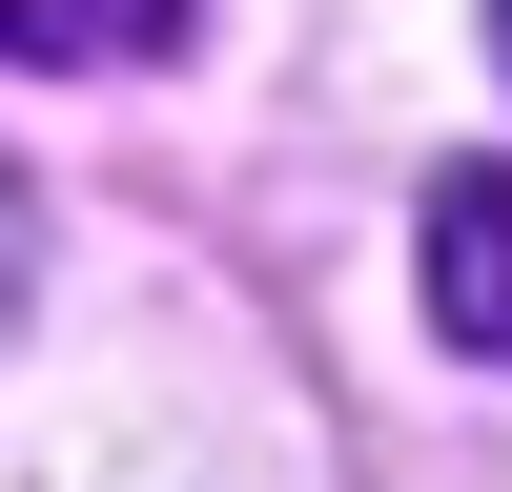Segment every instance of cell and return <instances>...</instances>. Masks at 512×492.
Listing matches in <instances>:
<instances>
[{"instance_id": "277c9868", "label": "cell", "mask_w": 512, "mask_h": 492, "mask_svg": "<svg viewBox=\"0 0 512 492\" xmlns=\"http://www.w3.org/2000/svg\"><path fill=\"white\" fill-rule=\"evenodd\" d=\"M492 62H512V0H492Z\"/></svg>"}, {"instance_id": "6da1fadb", "label": "cell", "mask_w": 512, "mask_h": 492, "mask_svg": "<svg viewBox=\"0 0 512 492\" xmlns=\"http://www.w3.org/2000/svg\"><path fill=\"white\" fill-rule=\"evenodd\" d=\"M431 328L472 369H512V164H451L431 185Z\"/></svg>"}, {"instance_id": "7a4b0ae2", "label": "cell", "mask_w": 512, "mask_h": 492, "mask_svg": "<svg viewBox=\"0 0 512 492\" xmlns=\"http://www.w3.org/2000/svg\"><path fill=\"white\" fill-rule=\"evenodd\" d=\"M205 0H0V62H62V82H103V62H164Z\"/></svg>"}, {"instance_id": "3957f363", "label": "cell", "mask_w": 512, "mask_h": 492, "mask_svg": "<svg viewBox=\"0 0 512 492\" xmlns=\"http://www.w3.org/2000/svg\"><path fill=\"white\" fill-rule=\"evenodd\" d=\"M21 246H41V226H21V164H0V308H21Z\"/></svg>"}]
</instances>
